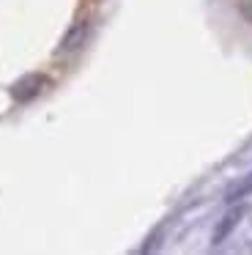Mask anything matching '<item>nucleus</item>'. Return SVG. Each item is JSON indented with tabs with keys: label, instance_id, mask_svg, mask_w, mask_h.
I'll return each instance as SVG.
<instances>
[{
	"label": "nucleus",
	"instance_id": "1",
	"mask_svg": "<svg viewBox=\"0 0 252 255\" xmlns=\"http://www.w3.org/2000/svg\"><path fill=\"white\" fill-rule=\"evenodd\" d=\"M49 88V77L47 74H25L22 80H16L14 85H11V96H14L16 102H33L36 96H41L44 91Z\"/></svg>",
	"mask_w": 252,
	"mask_h": 255
},
{
	"label": "nucleus",
	"instance_id": "2",
	"mask_svg": "<svg viewBox=\"0 0 252 255\" xmlns=\"http://www.w3.org/2000/svg\"><path fill=\"white\" fill-rule=\"evenodd\" d=\"M88 33H91V19H77V22L66 30V36H63V41H60L58 52H60V55H71V52H77L88 41Z\"/></svg>",
	"mask_w": 252,
	"mask_h": 255
},
{
	"label": "nucleus",
	"instance_id": "3",
	"mask_svg": "<svg viewBox=\"0 0 252 255\" xmlns=\"http://www.w3.org/2000/svg\"><path fill=\"white\" fill-rule=\"evenodd\" d=\"M241 217H244V209H230L228 214H225L222 220H219V225L214 228V236H211V242H214V244H222L225 239H228L230 233L236 231V225L241 222Z\"/></svg>",
	"mask_w": 252,
	"mask_h": 255
},
{
	"label": "nucleus",
	"instance_id": "4",
	"mask_svg": "<svg viewBox=\"0 0 252 255\" xmlns=\"http://www.w3.org/2000/svg\"><path fill=\"white\" fill-rule=\"evenodd\" d=\"M247 195H252V173H250V176H244L239 184H233V187L225 192V200H228V203H236V200L247 198Z\"/></svg>",
	"mask_w": 252,
	"mask_h": 255
}]
</instances>
